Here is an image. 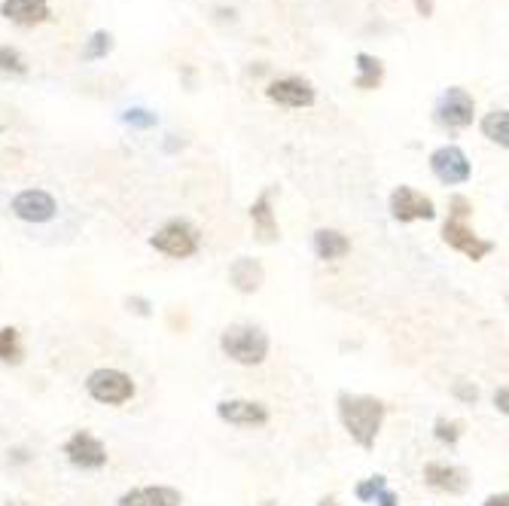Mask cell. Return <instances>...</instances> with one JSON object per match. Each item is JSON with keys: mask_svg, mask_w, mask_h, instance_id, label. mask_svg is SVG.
Segmentation results:
<instances>
[{"mask_svg": "<svg viewBox=\"0 0 509 506\" xmlns=\"http://www.w3.org/2000/svg\"><path fill=\"white\" fill-rule=\"evenodd\" d=\"M339 418L345 424L348 437L369 452L378 439V430H382L384 403L367 394H339Z\"/></svg>", "mask_w": 509, "mask_h": 506, "instance_id": "cell-1", "label": "cell"}, {"mask_svg": "<svg viewBox=\"0 0 509 506\" xmlns=\"http://www.w3.org/2000/svg\"><path fill=\"white\" fill-rule=\"evenodd\" d=\"M220 348L229 360L241 363V366H260L269 357V336L260 326L250 324H235L220 336Z\"/></svg>", "mask_w": 509, "mask_h": 506, "instance_id": "cell-2", "label": "cell"}, {"mask_svg": "<svg viewBox=\"0 0 509 506\" xmlns=\"http://www.w3.org/2000/svg\"><path fill=\"white\" fill-rule=\"evenodd\" d=\"M473 116H476V101H473V95L467 89H461V85H448L433 107V119L442 128H448V132L473 125Z\"/></svg>", "mask_w": 509, "mask_h": 506, "instance_id": "cell-3", "label": "cell"}, {"mask_svg": "<svg viewBox=\"0 0 509 506\" xmlns=\"http://www.w3.org/2000/svg\"><path fill=\"white\" fill-rule=\"evenodd\" d=\"M85 390L95 403L104 406H123L134 397V382L132 375L119 373V369H95L85 379Z\"/></svg>", "mask_w": 509, "mask_h": 506, "instance_id": "cell-4", "label": "cell"}, {"mask_svg": "<svg viewBox=\"0 0 509 506\" xmlns=\"http://www.w3.org/2000/svg\"><path fill=\"white\" fill-rule=\"evenodd\" d=\"M149 245L171 260H190L198 253V232L186 220H171L149 238Z\"/></svg>", "mask_w": 509, "mask_h": 506, "instance_id": "cell-5", "label": "cell"}, {"mask_svg": "<svg viewBox=\"0 0 509 506\" xmlns=\"http://www.w3.org/2000/svg\"><path fill=\"white\" fill-rule=\"evenodd\" d=\"M430 171H433L436 181L446 183V187H461V183H467L473 177V165L467 153L455 144L440 147L430 153Z\"/></svg>", "mask_w": 509, "mask_h": 506, "instance_id": "cell-6", "label": "cell"}, {"mask_svg": "<svg viewBox=\"0 0 509 506\" xmlns=\"http://www.w3.org/2000/svg\"><path fill=\"white\" fill-rule=\"evenodd\" d=\"M391 213L400 223H415V220H433L436 205L433 198H427L424 192L412 187H397L391 196Z\"/></svg>", "mask_w": 509, "mask_h": 506, "instance_id": "cell-7", "label": "cell"}, {"mask_svg": "<svg viewBox=\"0 0 509 506\" xmlns=\"http://www.w3.org/2000/svg\"><path fill=\"white\" fill-rule=\"evenodd\" d=\"M64 454L74 467L80 470H101L107 464V448L98 437H92L89 430H77L74 437L64 443Z\"/></svg>", "mask_w": 509, "mask_h": 506, "instance_id": "cell-8", "label": "cell"}, {"mask_svg": "<svg viewBox=\"0 0 509 506\" xmlns=\"http://www.w3.org/2000/svg\"><path fill=\"white\" fill-rule=\"evenodd\" d=\"M265 95H269V101H275L281 107H293V110H303V107H311L318 101L314 85L303 80V76H284V80L269 83Z\"/></svg>", "mask_w": 509, "mask_h": 506, "instance_id": "cell-9", "label": "cell"}, {"mask_svg": "<svg viewBox=\"0 0 509 506\" xmlns=\"http://www.w3.org/2000/svg\"><path fill=\"white\" fill-rule=\"evenodd\" d=\"M442 238H446L448 247H455V251H461L464 256H470L473 262L485 260V256L494 251V241H482L467 223H457V220H446Z\"/></svg>", "mask_w": 509, "mask_h": 506, "instance_id": "cell-10", "label": "cell"}, {"mask_svg": "<svg viewBox=\"0 0 509 506\" xmlns=\"http://www.w3.org/2000/svg\"><path fill=\"white\" fill-rule=\"evenodd\" d=\"M55 198L46 189H25L12 198V213L25 223H49L55 217Z\"/></svg>", "mask_w": 509, "mask_h": 506, "instance_id": "cell-11", "label": "cell"}, {"mask_svg": "<svg viewBox=\"0 0 509 506\" xmlns=\"http://www.w3.org/2000/svg\"><path fill=\"white\" fill-rule=\"evenodd\" d=\"M217 415L235 427H263L269 424V409L254 400H223L217 406Z\"/></svg>", "mask_w": 509, "mask_h": 506, "instance_id": "cell-12", "label": "cell"}, {"mask_svg": "<svg viewBox=\"0 0 509 506\" xmlns=\"http://www.w3.org/2000/svg\"><path fill=\"white\" fill-rule=\"evenodd\" d=\"M0 16L16 21L21 28H34L53 19V10H49V0H4Z\"/></svg>", "mask_w": 509, "mask_h": 506, "instance_id": "cell-13", "label": "cell"}, {"mask_svg": "<svg viewBox=\"0 0 509 506\" xmlns=\"http://www.w3.org/2000/svg\"><path fill=\"white\" fill-rule=\"evenodd\" d=\"M424 482L436 491H446V494H464V491L470 488L467 470L451 467V464H427Z\"/></svg>", "mask_w": 509, "mask_h": 506, "instance_id": "cell-14", "label": "cell"}, {"mask_svg": "<svg viewBox=\"0 0 509 506\" xmlns=\"http://www.w3.org/2000/svg\"><path fill=\"white\" fill-rule=\"evenodd\" d=\"M250 220H254V232L263 245H275L281 235H278V220L275 211H271V189L260 192L254 205H250Z\"/></svg>", "mask_w": 509, "mask_h": 506, "instance_id": "cell-15", "label": "cell"}, {"mask_svg": "<svg viewBox=\"0 0 509 506\" xmlns=\"http://www.w3.org/2000/svg\"><path fill=\"white\" fill-rule=\"evenodd\" d=\"M119 506H181V491L168 486L134 488L119 497Z\"/></svg>", "mask_w": 509, "mask_h": 506, "instance_id": "cell-16", "label": "cell"}, {"mask_svg": "<svg viewBox=\"0 0 509 506\" xmlns=\"http://www.w3.org/2000/svg\"><path fill=\"white\" fill-rule=\"evenodd\" d=\"M229 281L238 293H256L265 281V269L260 266V260H250V256H241V260L232 262L229 269Z\"/></svg>", "mask_w": 509, "mask_h": 506, "instance_id": "cell-17", "label": "cell"}, {"mask_svg": "<svg viewBox=\"0 0 509 506\" xmlns=\"http://www.w3.org/2000/svg\"><path fill=\"white\" fill-rule=\"evenodd\" d=\"M314 253H318L320 260H327V262L342 260V256L351 253L348 235H342L335 229H318V232H314Z\"/></svg>", "mask_w": 509, "mask_h": 506, "instance_id": "cell-18", "label": "cell"}, {"mask_svg": "<svg viewBox=\"0 0 509 506\" xmlns=\"http://www.w3.org/2000/svg\"><path fill=\"white\" fill-rule=\"evenodd\" d=\"M357 76H354V85L357 89H363V92H372V89H378L384 80V64L382 59H376V55H369V52H357Z\"/></svg>", "mask_w": 509, "mask_h": 506, "instance_id": "cell-19", "label": "cell"}, {"mask_svg": "<svg viewBox=\"0 0 509 506\" xmlns=\"http://www.w3.org/2000/svg\"><path fill=\"white\" fill-rule=\"evenodd\" d=\"M482 134L489 141H494V144H500V147H509V110H491V113H485V119H482Z\"/></svg>", "mask_w": 509, "mask_h": 506, "instance_id": "cell-20", "label": "cell"}, {"mask_svg": "<svg viewBox=\"0 0 509 506\" xmlns=\"http://www.w3.org/2000/svg\"><path fill=\"white\" fill-rule=\"evenodd\" d=\"M113 52V34L110 31H95L89 40H85V46H83V61H101L107 59V55Z\"/></svg>", "mask_w": 509, "mask_h": 506, "instance_id": "cell-21", "label": "cell"}, {"mask_svg": "<svg viewBox=\"0 0 509 506\" xmlns=\"http://www.w3.org/2000/svg\"><path fill=\"white\" fill-rule=\"evenodd\" d=\"M21 341H19V330L12 326H4L0 330V360L4 363H21Z\"/></svg>", "mask_w": 509, "mask_h": 506, "instance_id": "cell-22", "label": "cell"}, {"mask_svg": "<svg viewBox=\"0 0 509 506\" xmlns=\"http://www.w3.org/2000/svg\"><path fill=\"white\" fill-rule=\"evenodd\" d=\"M0 74H10V76H25L28 74V64L19 55V49L0 46Z\"/></svg>", "mask_w": 509, "mask_h": 506, "instance_id": "cell-23", "label": "cell"}, {"mask_svg": "<svg viewBox=\"0 0 509 506\" xmlns=\"http://www.w3.org/2000/svg\"><path fill=\"white\" fill-rule=\"evenodd\" d=\"M384 488H387L384 476H372V479H363L360 486L354 488V494H357V501H360V503H372L378 497V491H384Z\"/></svg>", "mask_w": 509, "mask_h": 506, "instance_id": "cell-24", "label": "cell"}, {"mask_svg": "<svg viewBox=\"0 0 509 506\" xmlns=\"http://www.w3.org/2000/svg\"><path fill=\"white\" fill-rule=\"evenodd\" d=\"M433 433H436V439H440V443L455 446L457 439H461V433H464V424H461V422H446V418H440V422L433 424Z\"/></svg>", "mask_w": 509, "mask_h": 506, "instance_id": "cell-25", "label": "cell"}, {"mask_svg": "<svg viewBox=\"0 0 509 506\" xmlns=\"http://www.w3.org/2000/svg\"><path fill=\"white\" fill-rule=\"evenodd\" d=\"M123 123L132 128H153L156 125V113L143 110V107H132V110L123 113Z\"/></svg>", "mask_w": 509, "mask_h": 506, "instance_id": "cell-26", "label": "cell"}, {"mask_svg": "<svg viewBox=\"0 0 509 506\" xmlns=\"http://www.w3.org/2000/svg\"><path fill=\"white\" fill-rule=\"evenodd\" d=\"M448 211H451V217H448V220H457V223H467L470 213H473V202H470L467 196H451V198H448Z\"/></svg>", "mask_w": 509, "mask_h": 506, "instance_id": "cell-27", "label": "cell"}, {"mask_svg": "<svg viewBox=\"0 0 509 506\" xmlns=\"http://www.w3.org/2000/svg\"><path fill=\"white\" fill-rule=\"evenodd\" d=\"M455 397H457V400H464V403H476L479 390L473 388V384H467V382H457L455 384Z\"/></svg>", "mask_w": 509, "mask_h": 506, "instance_id": "cell-28", "label": "cell"}, {"mask_svg": "<svg viewBox=\"0 0 509 506\" xmlns=\"http://www.w3.org/2000/svg\"><path fill=\"white\" fill-rule=\"evenodd\" d=\"M372 503H378V506H397V503H400V497L393 494L391 488H384V491H378V497H376V501H372Z\"/></svg>", "mask_w": 509, "mask_h": 506, "instance_id": "cell-29", "label": "cell"}, {"mask_svg": "<svg viewBox=\"0 0 509 506\" xmlns=\"http://www.w3.org/2000/svg\"><path fill=\"white\" fill-rule=\"evenodd\" d=\"M433 10H436L433 0H415V12H418L421 19H430L433 16Z\"/></svg>", "mask_w": 509, "mask_h": 506, "instance_id": "cell-30", "label": "cell"}, {"mask_svg": "<svg viewBox=\"0 0 509 506\" xmlns=\"http://www.w3.org/2000/svg\"><path fill=\"white\" fill-rule=\"evenodd\" d=\"M494 406H497L500 412H509V390L506 388H497V394H494Z\"/></svg>", "mask_w": 509, "mask_h": 506, "instance_id": "cell-31", "label": "cell"}, {"mask_svg": "<svg viewBox=\"0 0 509 506\" xmlns=\"http://www.w3.org/2000/svg\"><path fill=\"white\" fill-rule=\"evenodd\" d=\"M128 309H134L138 315H149V305L143 299H128Z\"/></svg>", "mask_w": 509, "mask_h": 506, "instance_id": "cell-32", "label": "cell"}, {"mask_svg": "<svg viewBox=\"0 0 509 506\" xmlns=\"http://www.w3.org/2000/svg\"><path fill=\"white\" fill-rule=\"evenodd\" d=\"M482 506H509V497H506V494H494V497H489V501H485Z\"/></svg>", "mask_w": 509, "mask_h": 506, "instance_id": "cell-33", "label": "cell"}, {"mask_svg": "<svg viewBox=\"0 0 509 506\" xmlns=\"http://www.w3.org/2000/svg\"><path fill=\"white\" fill-rule=\"evenodd\" d=\"M318 506H339V501H335V497H324V501H320Z\"/></svg>", "mask_w": 509, "mask_h": 506, "instance_id": "cell-34", "label": "cell"}, {"mask_svg": "<svg viewBox=\"0 0 509 506\" xmlns=\"http://www.w3.org/2000/svg\"><path fill=\"white\" fill-rule=\"evenodd\" d=\"M260 506H275V503H271V501H263Z\"/></svg>", "mask_w": 509, "mask_h": 506, "instance_id": "cell-35", "label": "cell"}, {"mask_svg": "<svg viewBox=\"0 0 509 506\" xmlns=\"http://www.w3.org/2000/svg\"><path fill=\"white\" fill-rule=\"evenodd\" d=\"M10 506H25V503H10Z\"/></svg>", "mask_w": 509, "mask_h": 506, "instance_id": "cell-36", "label": "cell"}]
</instances>
